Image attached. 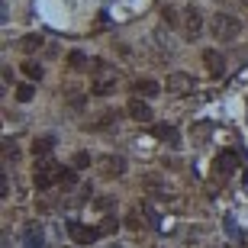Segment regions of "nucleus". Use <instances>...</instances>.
<instances>
[{
    "label": "nucleus",
    "instance_id": "6e6552de",
    "mask_svg": "<svg viewBox=\"0 0 248 248\" xmlns=\"http://www.w3.org/2000/svg\"><path fill=\"white\" fill-rule=\"evenodd\" d=\"M126 110H129V116H132L136 123H148L152 116H155V113H152V107H148L145 100H139V97H132V100H129Z\"/></svg>",
    "mask_w": 248,
    "mask_h": 248
},
{
    "label": "nucleus",
    "instance_id": "2eb2a0df",
    "mask_svg": "<svg viewBox=\"0 0 248 248\" xmlns=\"http://www.w3.org/2000/svg\"><path fill=\"white\" fill-rule=\"evenodd\" d=\"M113 87H116V84L103 78V81H97V84H93V93H97V97H107V93H113Z\"/></svg>",
    "mask_w": 248,
    "mask_h": 248
},
{
    "label": "nucleus",
    "instance_id": "423d86ee",
    "mask_svg": "<svg viewBox=\"0 0 248 248\" xmlns=\"http://www.w3.org/2000/svg\"><path fill=\"white\" fill-rule=\"evenodd\" d=\"M235 168H239V152L226 148V152H219V155H216V165H213V171H219V174H232Z\"/></svg>",
    "mask_w": 248,
    "mask_h": 248
},
{
    "label": "nucleus",
    "instance_id": "f03ea898",
    "mask_svg": "<svg viewBox=\"0 0 248 248\" xmlns=\"http://www.w3.org/2000/svg\"><path fill=\"white\" fill-rule=\"evenodd\" d=\"M55 181H62V168L52 161V158H39L36 171H32V184H36V190H48V187L55 184Z\"/></svg>",
    "mask_w": 248,
    "mask_h": 248
},
{
    "label": "nucleus",
    "instance_id": "f3484780",
    "mask_svg": "<svg viewBox=\"0 0 248 248\" xmlns=\"http://www.w3.org/2000/svg\"><path fill=\"white\" fill-rule=\"evenodd\" d=\"M68 62H71V68H78V71H81V68H87V58H84V52H71V55H68Z\"/></svg>",
    "mask_w": 248,
    "mask_h": 248
},
{
    "label": "nucleus",
    "instance_id": "1a4fd4ad",
    "mask_svg": "<svg viewBox=\"0 0 248 248\" xmlns=\"http://www.w3.org/2000/svg\"><path fill=\"white\" fill-rule=\"evenodd\" d=\"M132 91H136V97H155V93H161V84L152 81V78H139L132 84Z\"/></svg>",
    "mask_w": 248,
    "mask_h": 248
},
{
    "label": "nucleus",
    "instance_id": "5701e85b",
    "mask_svg": "<svg viewBox=\"0 0 248 248\" xmlns=\"http://www.w3.org/2000/svg\"><path fill=\"white\" fill-rule=\"evenodd\" d=\"M242 3H245V7H248V0H242Z\"/></svg>",
    "mask_w": 248,
    "mask_h": 248
},
{
    "label": "nucleus",
    "instance_id": "aec40b11",
    "mask_svg": "<svg viewBox=\"0 0 248 248\" xmlns=\"http://www.w3.org/2000/svg\"><path fill=\"white\" fill-rule=\"evenodd\" d=\"M110 123H116V113H103L100 120L93 123V129H103V126H110Z\"/></svg>",
    "mask_w": 248,
    "mask_h": 248
},
{
    "label": "nucleus",
    "instance_id": "dca6fc26",
    "mask_svg": "<svg viewBox=\"0 0 248 248\" xmlns=\"http://www.w3.org/2000/svg\"><path fill=\"white\" fill-rule=\"evenodd\" d=\"M19 46H23V52H36V48L42 46V36H26Z\"/></svg>",
    "mask_w": 248,
    "mask_h": 248
},
{
    "label": "nucleus",
    "instance_id": "39448f33",
    "mask_svg": "<svg viewBox=\"0 0 248 248\" xmlns=\"http://www.w3.org/2000/svg\"><path fill=\"white\" fill-rule=\"evenodd\" d=\"M203 32V16H200V10L197 7H187L184 10V36L187 39H200Z\"/></svg>",
    "mask_w": 248,
    "mask_h": 248
},
{
    "label": "nucleus",
    "instance_id": "6ab92c4d",
    "mask_svg": "<svg viewBox=\"0 0 248 248\" xmlns=\"http://www.w3.org/2000/svg\"><path fill=\"white\" fill-rule=\"evenodd\" d=\"M3 158H7V161H16V145H13V142H3Z\"/></svg>",
    "mask_w": 248,
    "mask_h": 248
},
{
    "label": "nucleus",
    "instance_id": "a211bd4d",
    "mask_svg": "<svg viewBox=\"0 0 248 248\" xmlns=\"http://www.w3.org/2000/svg\"><path fill=\"white\" fill-rule=\"evenodd\" d=\"M32 93H36V91H32V84H23V87H16V100L26 103V100H32Z\"/></svg>",
    "mask_w": 248,
    "mask_h": 248
},
{
    "label": "nucleus",
    "instance_id": "ddd939ff",
    "mask_svg": "<svg viewBox=\"0 0 248 248\" xmlns=\"http://www.w3.org/2000/svg\"><path fill=\"white\" fill-rule=\"evenodd\" d=\"M155 136L161 139V142H168V145H174V148L181 145V136H177V129H174V126H158V129H155Z\"/></svg>",
    "mask_w": 248,
    "mask_h": 248
},
{
    "label": "nucleus",
    "instance_id": "9b49d317",
    "mask_svg": "<svg viewBox=\"0 0 248 248\" xmlns=\"http://www.w3.org/2000/svg\"><path fill=\"white\" fill-rule=\"evenodd\" d=\"M23 242H26V248H46V239H42V229L39 226H26Z\"/></svg>",
    "mask_w": 248,
    "mask_h": 248
},
{
    "label": "nucleus",
    "instance_id": "4be33fe9",
    "mask_svg": "<svg viewBox=\"0 0 248 248\" xmlns=\"http://www.w3.org/2000/svg\"><path fill=\"white\" fill-rule=\"evenodd\" d=\"M87 161H91V158L84 155V152H81V155H78V158H74V165H78V168H84V165H87Z\"/></svg>",
    "mask_w": 248,
    "mask_h": 248
},
{
    "label": "nucleus",
    "instance_id": "f8f14e48",
    "mask_svg": "<svg viewBox=\"0 0 248 248\" xmlns=\"http://www.w3.org/2000/svg\"><path fill=\"white\" fill-rule=\"evenodd\" d=\"M52 148H55V136H42V139H36V142H32V155H36V158H46Z\"/></svg>",
    "mask_w": 248,
    "mask_h": 248
},
{
    "label": "nucleus",
    "instance_id": "f257e3e1",
    "mask_svg": "<svg viewBox=\"0 0 248 248\" xmlns=\"http://www.w3.org/2000/svg\"><path fill=\"white\" fill-rule=\"evenodd\" d=\"M210 32H213V39H216V42H232V39L242 32V19L232 16V13H213Z\"/></svg>",
    "mask_w": 248,
    "mask_h": 248
},
{
    "label": "nucleus",
    "instance_id": "9d476101",
    "mask_svg": "<svg viewBox=\"0 0 248 248\" xmlns=\"http://www.w3.org/2000/svg\"><path fill=\"white\" fill-rule=\"evenodd\" d=\"M123 171H126V161H123L120 155H110V158H103V174H107V177H120Z\"/></svg>",
    "mask_w": 248,
    "mask_h": 248
},
{
    "label": "nucleus",
    "instance_id": "412c9836",
    "mask_svg": "<svg viewBox=\"0 0 248 248\" xmlns=\"http://www.w3.org/2000/svg\"><path fill=\"white\" fill-rule=\"evenodd\" d=\"M10 193V181H7V174H0V197H7Z\"/></svg>",
    "mask_w": 248,
    "mask_h": 248
},
{
    "label": "nucleus",
    "instance_id": "20e7f679",
    "mask_svg": "<svg viewBox=\"0 0 248 248\" xmlns=\"http://www.w3.org/2000/svg\"><path fill=\"white\" fill-rule=\"evenodd\" d=\"M193 84H197V81H193L190 74H184V71H171V74L165 78V87H168L171 93H177V97L190 93V91H193Z\"/></svg>",
    "mask_w": 248,
    "mask_h": 248
},
{
    "label": "nucleus",
    "instance_id": "7ed1b4c3",
    "mask_svg": "<svg viewBox=\"0 0 248 248\" xmlns=\"http://www.w3.org/2000/svg\"><path fill=\"white\" fill-rule=\"evenodd\" d=\"M68 232H71V239L78 242V245H91V242H97L103 235V229H93V226H81L78 219L68 222Z\"/></svg>",
    "mask_w": 248,
    "mask_h": 248
},
{
    "label": "nucleus",
    "instance_id": "0eeeda50",
    "mask_svg": "<svg viewBox=\"0 0 248 248\" xmlns=\"http://www.w3.org/2000/svg\"><path fill=\"white\" fill-rule=\"evenodd\" d=\"M203 64H206V71H210L213 78H222V74H226V58H222L216 48H206V52H203Z\"/></svg>",
    "mask_w": 248,
    "mask_h": 248
},
{
    "label": "nucleus",
    "instance_id": "4468645a",
    "mask_svg": "<svg viewBox=\"0 0 248 248\" xmlns=\"http://www.w3.org/2000/svg\"><path fill=\"white\" fill-rule=\"evenodd\" d=\"M23 74H26L29 81H39V78H42V68H39L36 62H26L23 64Z\"/></svg>",
    "mask_w": 248,
    "mask_h": 248
}]
</instances>
